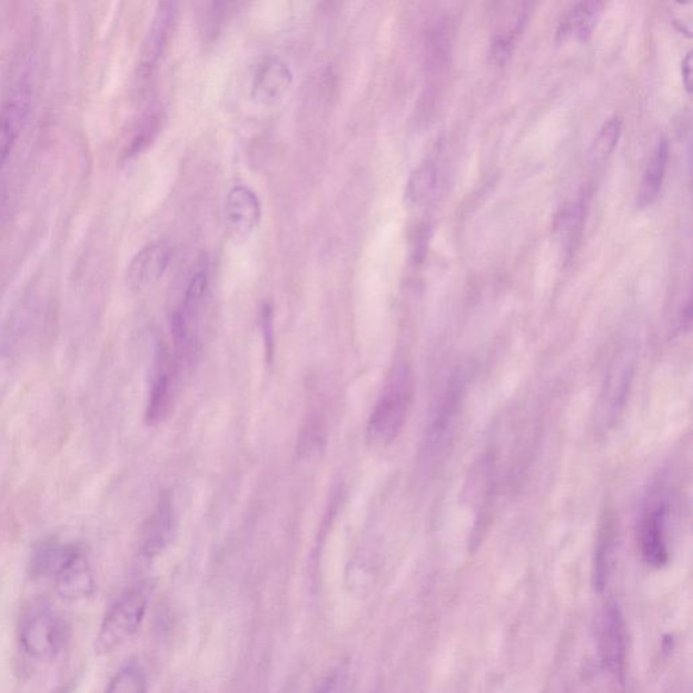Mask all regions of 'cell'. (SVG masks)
<instances>
[{
	"mask_svg": "<svg viewBox=\"0 0 693 693\" xmlns=\"http://www.w3.org/2000/svg\"><path fill=\"white\" fill-rule=\"evenodd\" d=\"M414 374L408 366L393 368L367 424V439L374 447L389 446L402 434L414 403Z\"/></svg>",
	"mask_w": 693,
	"mask_h": 693,
	"instance_id": "6da1fadb",
	"label": "cell"
},
{
	"mask_svg": "<svg viewBox=\"0 0 693 693\" xmlns=\"http://www.w3.org/2000/svg\"><path fill=\"white\" fill-rule=\"evenodd\" d=\"M23 652L31 659H58L70 638V627L47 598H34L24 605L18 626Z\"/></svg>",
	"mask_w": 693,
	"mask_h": 693,
	"instance_id": "7a4b0ae2",
	"label": "cell"
},
{
	"mask_svg": "<svg viewBox=\"0 0 693 693\" xmlns=\"http://www.w3.org/2000/svg\"><path fill=\"white\" fill-rule=\"evenodd\" d=\"M148 607L147 596L140 590L123 592L106 612L99 626L96 652L110 654L122 647L139 632Z\"/></svg>",
	"mask_w": 693,
	"mask_h": 693,
	"instance_id": "3957f363",
	"label": "cell"
},
{
	"mask_svg": "<svg viewBox=\"0 0 693 693\" xmlns=\"http://www.w3.org/2000/svg\"><path fill=\"white\" fill-rule=\"evenodd\" d=\"M31 105V89L20 80L0 102V171L8 165L16 143L27 123Z\"/></svg>",
	"mask_w": 693,
	"mask_h": 693,
	"instance_id": "277c9868",
	"label": "cell"
},
{
	"mask_svg": "<svg viewBox=\"0 0 693 693\" xmlns=\"http://www.w3.org/2000/svg\"><path fill=\"white\" fill-rule=\"evenodd\" d=\"M667 521L670 509L665 502L649 504L643 514L640 531L643 560L653 567H663L670 561L667 548Z\"/></svg>",
	"mask_w": 693,
	"mask_h": 693,
	"instance_id": "5b68a950",
	"label": "cell"
},
{
	"mask_svg": "<svg viewBox=\"0 0 693 693\" xmlns=\"http://www.w3.org/2000/svg\"><path fill=\"white\" fill-rule=\"evenodd\" d=\"M177 14V3L164 2L156 9L151 27L148 29L141 48L139 72L142 77H149L155 67L159 65L160 59L164 58L174 33Z\"/></svg>",
	"mask_w": 693,
	"mask_h": 693,
	"instance_id": "8992f818",
	"label": "cell"
},
{
	"mask_svg": "<svg viewBox=\"0 0 693 693\" xmlns=\"http://www.w3.org/2000/svg\"><path fill=\"white\" fill-rule=\"evenodd\" d=\"M602 653L605 666L616 680L624 682L627 667L626 623L617 604L605 608L602 628Z\"/></svg>",
	"mask_w": 693,
	"mask_h": 693,
	"instance_id": "52a82bcc",
	"label": "cell"
},
{
	"mask_svg": "<svg viewBox=\"0 0 693 693\" xmlns=\"http://www.w3.org/2000/svg\"><path fill=\"white\" fill-rule=\"evenodd\" d=\"M55 590L62 601L79 603L96 592V580L82 551L73 554L53 576Z\"/></svg>",
	"mask_w": 693,
	"mask_h": 693,
	"instance_id": "ba28073f",
	"label": "cell"
},
{
	"mask_svg": "<svg viewBox=\"0 0 693 693\" xmlns=\"http://www.w3.org/2000/svg\"><path fill=\"white\" fill-rule=\"evenodd\" d=\"M171 260V249L166 242L155 241L140 249L130 260L127 280L130 289L140 291L165 276Z\"/></svg>",
	"mask_w": 693,
	"mask_h": 693,
	"instance_id": "9c48e42d",
	"label": "cell"
},
{
	"mask_svg": "<svg viewBox=\"0 0 693 693\" xmlns=\"http://www.w3.org/2000/svg\"><path fill=\"white\" fill-rule=\"evenodd\" d=\"M177 527V515L170 495H161L142 531L141 553L154 558L170 545Z\"/></svg>",
	"mask_w": 693,
	"mask_h": 693,
	"instance_id": "30bf717a",
	"label": "cell"
},
{
	"mask_svg": "<svg viewBox=\"0 0 693 693\" xmlns=\"http://www.w3.org/2000/svg\"><path fill=\"white\" fill-rule=\"evenodd\" d=\"M293 85V72L284 60L271 58L255 75L253 98L260 105H276Z\"/></svg>",
	"mask_w": 693,
	"mask_h": 693,
	"instance_id": "8fae6325",
	"label": "cell"
},
{
	"mask_svg": "<svg viewBox=\"0 0 693 693\" xmlns=\"http://www.w3.org/2000/svg\"><path fill=\"white\" fill-rule=\"evenodd\" d=\"M603 8L604 3L602 2H580L573 4L565 12L564 17L561 18L557 28V41H588L593 30L597 27L598 20H601Z\"/></svg>",
	"mask_w": 693,
	"mask_h": 693,
	"instance_id": "7c38bea8",
	"label": "cell"
},
{
	"mask_svg": "<svg viewBox=\"0 0 693 693\" xmlns=\"http://www.w3.org/2000/svg\"><path fill=\"white\" fill-rule=\"evenodd\" d=\"M514 8L511 10L509 6V12L504 16L503 22H499L492 40L491 58L497 66H503L511 59L528 20V3H517L514 4Z\"/></svg>",
	"mask_w": 693,
	"mask_h": 693,
	"instance_id": "4fadbf2b",
	"label": "cell"
},
{
	"mask_svg": "<svg viewBox=\"0 0 693 693\" xmlns=\"http://www.w3.org/2000/svg\"><path fill=\"white\" fill-rule=\"evenodd\" d=\"M227 217L236 232L251 234L261 220V204L247 186H235L227 197Z\"/></svg>",
	"mask_w": 693,
	"mask_h": 693,
	"instance_id": "5bb4252c",
	"label": "cell"
},
{
	"mask_svg": "<svg viewBox=\"0 0 693 693\" xmlns=\"http://www.w3.org/2000/svg\"><path fill=\"white\" fill-rule=\"evenodd\" d=\"M165 352L159 354L155 367L151 392L147 407V422L154 426L165 420L174 397V370Z\"/></svg>",
	"mask_w": 693,
	"mask_h": 693,
	"instance_id": "9a60e30c",
	"label": "cell"
},
{
	"mask_svg": "<svg viewBox=\"0 0 693 693\" xmlns=\"http://www.w3.org/2000/svg\"><path fill=\"white\" fill-rule=\"evenodd\" d=\"M670 152V142L665 137L660 136L653 148L651 159L647 161L645 172H643L638 199H636L638 208H647L657 199L664 184Z\"/></svg>",
	"mask_w": 693,
	"mask_h": 693,
	"instance_id": "2e32d148",
	"label": "cell"
},
{
	"mask_svg": "<svg viewBox=\"0 0 693 693\" xmlns=\"http://www.w3.org/2000/svg\"><path fill=\"white\" fill-rule=\"evenodd\" d=\"M80 548L77 545L49 541L37 548L33 557V573L36 576L51 577L61 570L68 560L77 554Z\"/></svg>",
	"mask_w": 693,
	"mask_h": 693,
	"instance_id": "e0dca14e",
	"label": "cell"
},
{
	"mask_svg": "<svg viewBox=\"0 0 693 693\" xmlns=\"http://www.w3.org/2000/svg\"><path fill=\"white\" fill-rule=\"evenodd\" d=\"M439 171L434 160H424L408 179L405 199L410 206H420L433 197L438 186Z\"/></svg>",
	"mask_w": 693,
	"mask_h": 693,
	"instance_id": "ac0fdd59",
	"label": "cell"
},
{
	"mask_svg": "<svg viewBox=\"0 0 693 693\" xmlns=\"http://www.w3.org/2000/svg\"><path fill=\"white\" fill-rule=\"evenodd\" d=\"M622 130L623 123L620 117H612L603 123L588 151V160L592 166L604 165L610 159L621 140Z\"/></svg>",
	"mask_w": 693,
	"mask_h": 693,
	"instance_id": "d6986e66",
	"label": "cell"
},
{
	"mask_svg": "<svg viewBox=\"0 0 693 693\" xmlns=\"http://www.w3.org/2000/svg\"><path fill=\"white\" fill-rule=\"evenodd\" d=\"M146 673L136 664L123 666L111 679L106 693H147Z\"/></svg>",
	"mask_w": 693,
	"mask_h": 693,
	"instance_id": "ffe728a7",
	"label": "cell"
},
{
	"mask_svg": "<svg viewBox=\"0 0 693 693\" xmlns=\"http://www.w3.org/2000/svg\"><path fill=\"white\" fill-rule=\"evenodd\" d=\"M349 679H352L349 664L347 661H341L324 674L311 693H348Z\"/></svg>",
	"mask_w": 693,
	"mask_h": 693,
	"instance_id": "44dd1931",
	"label": "cell"
},
{
	"mask_svg": "<svg viewBox=\"0 0 693 693\" xmlns=\"http://www.w3.org/2000/svg\"><path fill=\"white\" fill-rule=\"evenodd\" d=\"M585 218V199L584 197L577 199L576 202L567 206L560 217V224L562 230L567 237V242L573 245V241L578 239L580 232H582Z\"/></svg>",
	"mask_w": 693,
	"mask_h": 693,
	"instance_id": "7402d4cb",
	"label": "cell"
},
{
	"mask_svg": "<svg viewBox=\"0 0 693 693\" xmlns=\"http://www.w3.org/2000/svg\"><path fill=\"white\" fill-rule=\"evenodd\" d=\"M209 279L208 274L199 271L190 280L189 287H187L184 308L179 310L184 315L186 321L189 317L195 315L201 304L206 290H208Z\"/></svg>",
	"mask_w": 693,
	"mask_h": 693,
	"instance_id": "603a6c76",
	"label": "cell"
},
{
	"mask_svg": "<svg viewBox=\"0 0 693 693\" xmlns=\"http://www.w3.org/2000/svg\"><path fill=\"white\" fill-rule=\"evenodd\" d=\"M160 127L161 120L159 116L149 118L146 127H143L141 129V132L135 137L132 142H130V146L127 149V152H125V156H127L128 159H132L136 158V156H139L143 151V149L148 148L149 143L155 140V137L156 135H158Z\"/></svg>",
	"mask_w": 693,
	"mask_h": 693,
	"instance_id": "cb8c5ba5",
	"label": "cell"
},
{
	"mask_svg": "<svg viewBox=\"0 0 693 693\" xmlns=\"http://www.w3.org/2000/svg\"><path fill=\"white\" fill-rule=\"evenodd\" d=\"M683 83L686 92H692V52L686 53L682 61Z\"/></svg>",
	"mask_w": 693,
	"mask_h": 693,
	"instance_id": "d4e9b609",
	"label": "cell"
},
{
	"mask_svg": "<svg viewBox=\"0 0 693 693\" xmlns=\"http://www.w3.org/2000/svg\"><path fill=\"white\" fill-rule=\"evenodd\" d=\"M56 693H67V691H59V692H56Z\"/></svg>",
	"mask_w": 693,
	"mask_h": 693,
	"instance_id": "484cf974",
	"label": "cell"
}]
</instances>
